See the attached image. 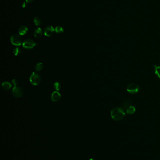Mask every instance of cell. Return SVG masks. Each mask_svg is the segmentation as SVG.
I'll return each mask as SVG.
<instances>
[{"instance_id":"6da1fadb","label":"cell","mask_w":160,"mask_h":160,"mask_svg":"<svg viewBox=\"0 0 160 160\" xmlns=\"http://www.w3.org/2000/svg\"><path fill=\"white\" fill-rule=\"evenodd\" d=\"M125 115L126 112L122 107H116L113 108L111 111V116L113 120L116 121L123 120Z\"/></svg>"},{"instance_id":"7a4b0ae2","label":"cell","mask_w":160,"mask_h":160,"mask_svg":"<svg viewBox=\"0 0 160 160\" xmlns=\"http://www.w3.org/2000/svg\"><path fill=\"white\" fill-rule=\"evenodd\" d=\"M41 77L38 73L33 72L30 77V82L33 85L36 86L40 83Z\"/></svg>"},{"instance_id":"3957f363","label":"cell","mask_w":160,"mask_h":160,"mask_svg":"<svg viewBox=\"0 0 160 160\" xmlns=\"http://www.w3.org/2000/svg\"><path fill=\"white\" fill-rule=\"evenodd\" d=\"M140 90V88L137 84H131L128 85L126 90L128 93L131 94L138 93Z\"/></svg>"},{"instance_id":"277c9868","label":"cell","mask_w":160,"mask_h":160,"mask_svg":"<svg viewBox=\"0 0 160 160\" xmlns=\"http://www.w3.org/2000/svg\"><path fill=\"white\" fill-rule=\"evenodd\" d=\"M37 44L35 43V42L31 39H27L25 40L22 43L23 48L27 50L32 49Z\"/></svg>"},{"instance_id":"5b68a950","label":"cell","mask_w":160,"mask_h":160,"mask_svg":"<svg viewBox=\"0 0 160 160\" xmlns=\"http://www.w3.org/2000/svg\"><path fill=\"white\" fill-rule=\"evenodd\" d=\"M11 43L16 46H19L22 43V38L18 34H14L11 38Z\"/></svg>"},{"instance_id":"8992f818","label":"cell","mask_w":160,"mask_h":160,"mask_svg":"<svg viewBox=\"0 0 160 160\" xmlns=\"http://www.w3.org/2000/svg\"><path fill=\"white\" fill-rule=\"evenodd\" d=\"M12 94L16 98H20L23 95V91L21 88L15 86L12 89Z\"/></svg>"},{"instance_id":"52a82bcc","label":"cell","mask_w":160,"mask_h":160,"mask_svg":"<svg viewBox=\"0 0 160 160\" xmlns=\"http://www.w3.org/2000/svg\"><path fill=\"white\" fill-rule=\"evenodd\" d=\"M55 31V29L52 26H48L45 28L44 31V34L46 36H50L53 35Z\"/></svg>"},{"instance_id":"ba28073f","label":"cell","mask_w":160,"mask_h":160,"mask_svg":"<svg viewBox=\"0 0 160 160\" xmlns=\"http://www.w3.org/2000/svg\"><path fill=\"white\" fill-rule=\"evenodd\" d=\"M61 94L58 91H54L51 95V98L53 102H56L58 101L61 98Z\"/></svg>"},{"instance_id":"9c48e42d","label":"cell","mask_w":160,"mask_h":160,"mask_svg":"<svg viewBox=\"0 0 160 160\" xmlns=\"http://www.w3.org/2000/svg\"><path fill=\"white\" fill-rule=\"evenodd\" d=\"M28 28L26 26H21L18 29L19 34L20 35H25L28 32Z\"/></svg>"},{"instance_id":"30bf717a","label":"cell","mask_w":160,"mask_h":160,"mask_svg":"<svg viewBox=\"0 0 160 160\" xmlns=\"http://www.w3.org/2000/svg\"><path fill=\"white\" fill-rule=\"evenodd\" d=\"M136 112V108L134 106H129L126 110H125L126 113L129 115L133 114Z\"/></svg>"},{"instance_id":"8fae6325","label":"cell","mask_w":160,"mask_h":160,"mask_svg":"<svg viewBox=\"0 0 160 160\" xmlns=\"http://www.w3.org/2000/svg\"><path fill=\"white\" fill-rule=\"evenodd\" d=\"M42 34V29L40 28H37L34 32V36L36 38H40Z\"/></svg>"},{"instance_id":"7c38bea8","label":"cell","mask_w":160,"mask_h":160,"mask_svg":"<svg viewBox=\"0 0 160 160\" xmlns=\"http://www.w3.org/2000/svg\"><path fill=\"white\" fill-rule=\"evenodd\" d=\"M11 87L12 85L11 84L8 82H5L2 84V87L3 89L5 90H10Z\"/></svg>"},{"instance_id":"4fadbf2b","label":"cell","mask_w":160,"mask_h":160,"mask_svg":"<svg viewBox=\"0 0 160 160\" xmlns=\"http://www.w3.org/2000/svg\"><path fill=\"white\" fill-rule=\"evenodd\" d=\"M122 108L124 109L125 111L129 106H131V101L130 100H125L124 102H122Z\"/></svg>"},{"instance_id":"5bb4252c","label":"cell","mask_w":160,"mask_h":160,"mask_svg":"<svg viewBox=\"0 0 160 160\" xmlns=\"http://www.w3.org/2000/svg\"><path fill=\"white\" fill-rule=\"evenodd\" d=\"M154 74L158 78L160 79V66H154Z\"/></svg>"},{"instance_id":"9a60e30c","label":"cell","mask_w":160,"mask_h":160,"mask_svg":"<svg viewBox=\"0 0 160 160\" xmlns=\"http://www.w3.org/2000/svg\"><path fill=\"white\" fill-rule=\"evenodd\" d=\"M43 64L42 63H39L37 64L36 66H35V70L36 71L39 72V71H40L42 69H43Z\"/></svg>"},{"instance_id":"2e32d148","label":"cell","mask_w":160,"mask_h":160,"mask_svg":"<svg viewBox=\"0 0 160 160\" xmlns=\"http://www.w3.org/2000/svg\"><path fill=\"white\" fill-rule=\"evenodd\" d=\"M33 22H34V24H35V26H40L41 23V21L40 18L39 17H35L33 18Z\"/></svg>"},{"instance_id":"e0dca14e","label":"cell","mask_w":160,"mask_h":160,"mask_svg":"<svg viewBox=\"0 0 160 160\" xmlns=\"http://www.w3.org/2000/svg\"><path fill=\"white\" fill-rule=\"evenodd\" d=\"M13 52V54H14V55H15V56H18V55L20 54L21 52V49L19 48H16L14 49Z\"/></svg>"},{"instance_id":"ac0fdd59","label":"cell","mask_w":160,"mask_h":160,"mask_svg":"<svg viewBox=\"0 0 160 160\" xmlns=\"http://www.w3.org/2000/svg\"><path fill=\"white\" fill-rule=\"evenodd\" d=\"M55 32L57 33H62L64 32V30L61 26H57L55 28Z\"/></svg>"},{"instance_id":"d6986e66","label":"cell","mask_w":160,"mask_h":160,"mask_svg":"<svg viewBox=\"0 0 160 160\" xmlns=\"http://www.w3.org/2000/svg\"><path fill=\"white\" fill-rule=\"evenodd\" d=\"M61 88V85L58 82H56L54 84V88L56 91L59 90H60Z\"/></svg>"},{"instance_id":"ffe728a7","label":"cell","mask_w":160,"mask_h":160,"mask_svg":"<svg viewBox=\"0 0 160 160\" xmlns=\"http://www.w3.org/2000/svg\"><path fill=\"white\" fill-rule=\"evenodd\" d=\"M12 83L14 84L15 86H17V84H18V81L16 79H13L12 80Z\"/></svg>"},{"instance_id":"44dd1931","label":"cell","mask_w":160,"mask_h":160,"mask_svg":"<svg viewBox=\"0 0 160 160\" xmlns=\"http://www.w3.org/2000/svg\"><path fill=\"white\" fill-rule=\"evenodd\" d=\"M27 2H24L23 4H22V7L24 8H25L26 7V6H27Z\"/></svg>"},{"instance_id":"7402d4cb","label":"cell","mask_w":160,"mask_h":160,"mask_svg":"<svg viewBox=\"0 0 160 160\" xmlns=\"http://www.w3.org/2000/svg\"><path fill=\"white\" fill-rule=\"evenodd\" d=\"M34 0H26V2L27 3H30V2H33Z\"/></svg>"},{"instance_id":"603a6c76","label":"cell","mask_w":160,"mask_h":160,"mask_svg":"<svg viewBox=\"0 0 160 160\" xmlns=\"http://www.w3.org/2000/svg\"><path fill=\"white\" fill-rule=\"evenodd\" d=\"M89 160H95V159H93V158H92V159H90Z\"/></svg>"}]
</instances>
